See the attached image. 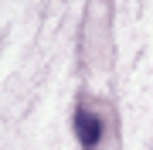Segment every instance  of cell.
<instances>
[{
    "instance_id": "1",
    "label": "cell",
    "mask_w": 153,
    "mask_h": 150,
    "mask_svg": "<svg viewBox=\"0 0 153 150\" xmlns=\"http://www.w3.org/2000/svg\"><path fill=\"white\" fill-rule=\"evenodd\" d=\"M75 130H78V143H82V150H92L99 143V137H102V123H99V116H95V113H85V109H78Z\"/></svg>"
}]
</instances>
